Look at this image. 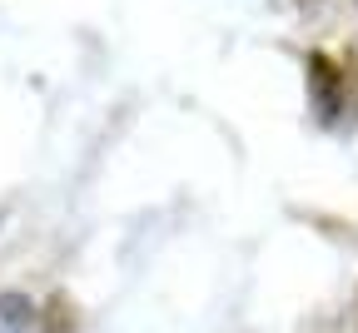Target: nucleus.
I'll use <instances>...</instances> for the list:
<instances>
[{
    "mask_svg": "<svg viewBox=\"0 0 358 333\" xmlns=\"http://www.w3.org/2000/svg\"><path fill=\"white\" fill-rule=\"evenodd\" d=\"M308 105H313V120L319 125H334L343 115V70L324 50L308 55Z\"/></svg>",
    "mask_w": 358,
    "mask_h": 333,
    "instance_id": "obj_1",
    "label": "nucleus"
},
{
    "mask_svg": "<svg viewBox=\"0 0 358 333\" xmlns=\"http://www.w3.org/2000/svg\"><path fill=\"white\" fill-rule=\"evenodd\" d=\"M35 323V304L15 289H0V333H30Z\"/></svg>",
    "mask_w": 358,
    "mask_h": 333,
    "instance_id": "obj_2",
    "label": "nucleus"
},
{
    "mask_svg": "<svg viewBox=\"0 0 358 333\" xmlns=\"http://www.w3.org/2000/svg\"><path fill=\"white\" fill-rule=\"evenodd\" d=\"M299 6H303V10H319V6H324V0H299Z\"/></svg>",
    "mask_w": 358,
    "mask_h": 333,
    "instance_id": "obj_3",
    "label": "nucleus"
}]
</instances>
